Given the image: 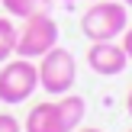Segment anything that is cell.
Listing matches in <instances>:
<instances>
[{
	"instance_id": "1",
	"label": "cell",
	"mask_w": 132,
	"mask_h": 132,
	"mask_svg": "<svg viewBox=\"0 0 132 132\" xmlns=\"http://www.w3.org/2000/svg\"><path fill=\"white\" fill-rule=\"evenodd\" d=\"M129 26V6L116 3V0H103V3H94L87 13L81 16V32L90 39V42H110L119 32H126Z\"/></svg>"
},
{
	"instance_id": "2",
	"label": "cell",
	"mask_w": 132,
	"mask_h": 132,
	"mask_svg": "<svg viewBox=\"0 0 132 132\" xmlns=\"http://www.w3.org/2000/svg\"><path fill=\"white\" fill-rule=\"evenodd\" d=\"M77 81V61L68 48H48L39 61V87L52 97H61V94H71Z\"/></svg>"
},
{
	"instance_id": "3",
	"label": "cell",
	"mask_w": 132,
	"mask_h": 132,
	"mask_svg": "<svg viewBox=\"0 0 132 132\" xmlns=\"http://www.w3.org/2000/svg\"><path fill=\"white\" fill-rule=\"evenodd\" d=\"M58 45V23L52 19V13H36L23 23V29H16V55L19 58H42L48 48Z\"/></svg>"
},
{
	"instance_id": "4",
	"label": "cell",
	"mask_w": 132,
	"mask_h": 132,
	"mask_svg": "<svg viewBox=\"0 0 132 132\" xmlns=\"http://www.w3.org/2000/svg\"><path fill=\"white\" fill-rule=\"evenodd\" d=\"M36 87H39V68L29 58H16L0 68V103L6 106L26 103L36 94Z\"/></svg>"
},
{
	"instance_id": "5",
	"label": "cell",
	"mask_w": 132,
	"mask_h": 132,
	"mask_svg": "<svg viewBox=\"0 0 132 132\" xmlns=\"http://www.w3.org/2000/svg\"><path fill=\"white\" fill-rule=\"evenodd\" d=\"M87 64H90V71L100 74V77H116V74L126 71L129 55H126L122 45L113 42V39H110V42H94L87 48Z\"/></svg>"
},
{
	"instance_id": "6",
	"label": "cell",
	"mask_w": 132,
	"mask_h": 132,
	"mask_svg": "<svg viewBox=\"0 0 132 132\" xmlns=\"http://www.w3.org/2000/svg\"><path fill=\"white\" fill-rule=\"evenodd\" d=\"M23 129L26 132H71V126L64 122V113L58 106V100H45L39 106H32Z\"/></svg>"
},
{
	"instance_id": "7",
	"label": "cell",
	"mask_w": 132,
	"mask_h": 132,
	"mask_svg": "<svg viewBox=\"0 0 132 132\" xmlns=\"http://www.w3.org/2000/svg\"><path fill=\"white\" fill-rule=\"evenodd\" d=\"M3 10L16 19H29L36 13H48L52 10V0H0Z\"/></svg>"
},
{
	"instance_id": "8",
	"label": "cell",
	"mask_w": 132,
	"mask_h": 132,
	"mask_svg": "<svg viewBox=\"0 0 132 132\" xmlns=\"http://www.w3.org/2000/svg\"><path fill=\"white\" fill-rule=\"evenodd\" d=\"M13 48H16V29L6 16H0V61H6L13 55Z\"/></svg>"
},
{
	"instance_id": "9",
	"label": "cell",
	"mask_w": 132,
	"mask_h": 132,
	"mask_svg": "<svg viewBox=\"0 0 132 132\" xmlns=\"http://www.w3.org/2000/svg\"><path fill=\"white\" fill-rule=\"evenodd\" d=\"M0 132H23V126L16 122V116H10V113H0Z\"/></svg>"
},
{
	"instance_id": "10",
	"label": "cell",
	"mask_w": 132,
	"mask_h": 132,
	"mask_svg": "<svg viewBox=\"0 0 132 132\" xmlns=\"http://www.w3.org/2000/svg\"><path fill=\"white\" fill-rule=\"evenodd\" d=\"M122 48H126V55H129V61H132V29L126 32V42H122Z\"/></svg>"
},
{
	"instance_id": "11",
	"label": "cell",
	"mask_w": 132,
	"mask_h": 132,
	"mask_svg": "<svg viewBox=\"0 0 132 132\" xmlns=\"http://www.w3.org/2000/svg\"><path fill=\"white\" fill-rule=\"evenodd\" d=\"M126 106H129V116H132V90H129V97H126Z\"/></svg>"
},
{
	"instance_id": "12",
	"label": "cell",
	"mask_w": 132,
	"mask_h": 132,
	"mask_svg": "<svg viewBox=\"0 0 132 132\" xmlns=\"http://www.w3.org/2000/svg\"><path fill=\"white\" fill-rule=\"evenodd\" d=\"M74 132H100V129H74Z\"/></svg>"
},
{
	"instance_id": "13",
	"label": "cell",
	"mask_w": 132,
	"mask_h": 132,
	"mask_svg": "<svg viewBox=\"0 0 132 132\" xmlns=\"http://www.w3.org/2000/svg\"><path fill=\"white\" fill-rule=\"evenodd\" d=\"M122 3H126V6H132V0H122Z\"/></svg>"
},
{
	"instance_id": "14",
	"label": "cell",
	"mask_w": 132,
	"mask_h": 132,
	"mask_svg": "<svg viewBox=\"0 0 132 132\" xmlns=\"http://www.w3.org/2000/svg\"><path fill=\"white\" fill-rule=\"evenodd\" d=\"M64 3H77V0H64Z\"/></svg>"
},
{
	"instance_id": "15",
	"label": "cell",
	"mask_w": 132,
	"mask_h": 132,
	"mask_svg": "<svg viewBox=\"0 0 132 132\" xmlns=\"http://www.w3.org/2000/svg\"><path fill=\"white\" fill-rule=\"evenodd\" d=\"M129 132H132V129H129Z\"/></svg>"
}]
</instances>
